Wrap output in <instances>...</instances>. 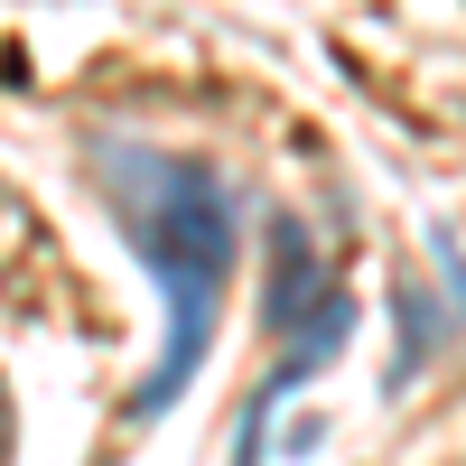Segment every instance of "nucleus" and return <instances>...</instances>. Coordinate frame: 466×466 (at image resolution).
Instances as JSON below:
<instances>
[{
	"label": "nucleus",
	"mask_w": 466,
	"mask_h": 466,
	"mask_svg": "<svg viewBox=\"0 0 466 466\" xmlns=\"http://www.w3.org/2000/svg\"><path fill=\"white\" fill-rule=\"evenodd\" d=\"M168 233H159V280H177V336H168V355L159 373L131 392V410H159L187 373H197L206 355V327H215V280H224V206H215V177L206 168H168Z\"/></svg>",
	"instance_id": "obj_1"
}]
</instances>
